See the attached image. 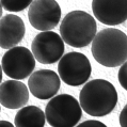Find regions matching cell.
Instances as JSON below:
<instances>
[{
    "label": "cell",
    "instance_id": "10",
    "mask_svg": "<svg viewBox=\"0 0 127 127\" xmlns=\"http://www.w3.org/2000/svg\"><path fill=\"white\" fill-rule=\"evenodd\" d=\"M60 76L51 69H40L30 75L28 87L34 97L38 99H50L60 89Z\"/></svg>",
    "mask_w": 127,
    "mask_h": 127
},
{
    "label": "cell",
    "instance_id": "11",
    "mask_svg": "<svg viewBox=\"0 0 127 127\" xmlns=\"http://www.w3.org/2000/svg\"><path fill=\"white\" fill-rule=\"evenodd\" d=\"M26 28L24 20L17 15L9 14L0 20V47L10 49L19 44L25 36Z\"/></svg>",
    "mask_w": 127,
    "mask_h": 127
},
{
    "label": "cell",
    "instance_id": "12",
    "mask_svg": "<svg viewBox=\"0 0 127 127\" xmlns=\"http://www.w3.org/2000/svg\"><path fill=\"white\" fill-rule=\"evenodd\" d=\"M29 92L26 84L17 79L6 80L0 87V103L8 109H20L29 100Z\"/></svg>",
    "mask_w": 127,
    "mask_h": 127
},
{
    "label": "cell",
    "instance_id": "13",
    "mask_svg": "<svg viewBox=\"0 0 127 127\" xmlns=\"http://www.w3.org/2000/svg\"><path fill=\"white\" fill-rule=\"evenodd\" d=\"M46 114L36 106L23 107L17 112L14 119V124L17 127H43L45 125Z\"/></svg>",
    "mask_w": 127,
    "mask_h": 127
},
{
    "label": "cell",
    "instance_id": "17",
    "mask_svg": "<svg viewBox=\"0 0 127 127\" xmlns=\"http://www.w3.org/2000/svg\"><path fill=\"white\" fill-rule=\"evenodd\" d=\"M120 125L123 127H127V104L120 114Z\"/></svg>",
    "mask_w": 127,
    "mask_h": 127
},
{
    "label": "cell",
    "instance_id": "7",
    "mask_svg": "<svg viewBox=\"0 0 127 127\" xmlns=\"http://www.w3.org/2000/svg\"><path fill=\"white\" fill-rule=\"evenodd\" d=\"M64 40L51 30L43 31L33 38L31 50L37 62L52 64L60 61L64 54Z\"/></svg>",
    "mask_w": 127,
    "mask_h": 127
},
{
    "label": "cell",
    "instance_id": "16",
    "mask_svg": "<svg viewBox=\"0 0 127 127\" xmlns=\"http://www.w3.org/2000/svg\"><path fill=\"white\" fill-rule=\"evenodd\" d=\"M79 127H106L104 123H101L99 121H86L83 123L79 124Z\"/></svg>",
    "mask_w": 127,
    "mask_h": 127
},
{
    "label": "cell",
    "instance_id": "5",
    "mask_svg": "<svg viewBox=\"0 0 127 127\" xmlns=\"http://www.w3.org/2000/svg\"><path fill=\"white\" fill-rule=\"evenodd\" d=\"M58 73L64 83L72 87H78L86 83L90 78L92 67L89 59L83 54L73 51L60 59Z\"/></svg>",
    "mask_w": 127,
    "mask_h": 127
},
{
    "label": "cell",
    "instance_id": "18",
    "mask_svg": "<svg viewBox=\"0 0 127 127\" xmlns=\"http://www.w3.org/2000/svg\"><path fill=\"white\" fill-rule=\"evenodd\" d=\"M0 125H1V126H6V127H13L12 123L6 122V121H1V122H0Z\"/></svg>",
    "mask_w": 127,
    "mask_h": 127
},
{
    "label": "cell",
    "instance_id": "9",
    "mask_svg": "<svg viewBox=\"0 0 127 127\" xmlns=\"http://www.w3.org/2000/svg\"><path fill=\"white\" fill-rule=\"evenodd\" d=\"M92 11L101 24L116 26L127 20V0H93Z\"/></svg>",
    "mask_w": 127,
    "mask_h": 127
},
{
    "label": "cell",
    "instance_id": "6",
    "mask_svg": "<svg viewBox=\"0 0 127 127\" xmlns=\"http://www.w3.org/2000/svg\"><path fill=\"white\" fill-rule=\"evenodd\" d=\"M35 57L32 51L24 46L8 49L1 59V68L10 78L22 80L27 78L35 67Z\"/></svg>",
    "mask_w": 127,
    "mask_h": 127
},
{
    "label": "cell",
    "instance_id": "8",
    "mask_svg": "<svg viewBox=\"0 0 127 127\" xmlns=\"http://www.w3.org/2000/svg\"><path fill=\"white\" fill-rule=\"evenodd\" d=\"M28 18L36 30H52L61 19V8L56 0H33L29 6Z\"/></svg>",
    "mask_w": 127,
    "mask_h": 127
},
{
    "label": "cell",
    "instance_id": "1",
    "mask_svg": "<svg viewBox=\"0 0 127 127\" xmlns=\"http://www.w3.org/2000/svg\"><path fill=\"white\" fill-rule=\"evenodd\" d=\"M93 58L106 67H116L127 60V35L114 28L99 31L92 42Z\"/></svg>",
    "mask_w": 127,
    "mask_h": 127
},
{
    "label": "cell",
    "instance_id": "4",
    "mask_svg": "<svg viewBox=\"0 0 127 127\" xmlns=\"http://www.w3.org/2000/svg\"><path fill=\"white\" fill-rule=\"evenodd\" d=\"M48 124L54 127H74L82 116L80 101L68 94L54 96L45 109Z\"/></svg>",
    "mask_w": 127,
    "mask_h": 127
},
{
    "label": "cell",
    "instance_id": "2",
    "mask_svg": "<svg viewBox=\"0 0 127 127\" xmlns=\"http://www.w3.org/2000/svg\"><path fill=\"white\" fill-rule=\"evenodd\" d=\"M81 108L91 116H105L113 111L118 104V92L111 82L94 79L84 84L80 91Z\"/></svg>",
    "mask_w": 127,
    "mask_h": 127
},
{
    "label": "cell",
    "instance_id": "15",
    "mask_svg": "<svg viewBox=\"0 0 127 127\" xmlns=\"http://www.w3.org/2000/svg\"><path fill=\"white\" fill-rule=\"evenodd\" d=\"M118 78H119V82L122 86V88H124L127 91V60L120 67Z\"/></svg>",
    "mask_w": 127,
    "mask_h": 127
},
{
    "label": "cell",
    "instance_id": "14",
    "mask_svg": "<svg viewBox=\"0 0 127 127\" xmlns=\"http://www.w3.org/2000/svg\"><path fill=\"white\" fill-rule=\"evenodd\" d=\"M33 0H1L3 9L9 12H20L27 9Z\"/></svg>",
    "mask_w": 127,
    "mask_h": 127
},
{
    "label": "cell",
    "instance_id": "3",
    "mask_svg": "<svg viewBox=\"0 0 127 127\" xmlns=\"http://www.w3.org/2000/svg\"><path fill=\"white\" fill-rule=\"evenodd\" d=\"M97 31L95 18L84 11H72L62 19L60 33L66 44L82 48L91 44Z\"/></svg>",
    "mask_w": 127,
    "mask_h": 127
}]
</instances>
